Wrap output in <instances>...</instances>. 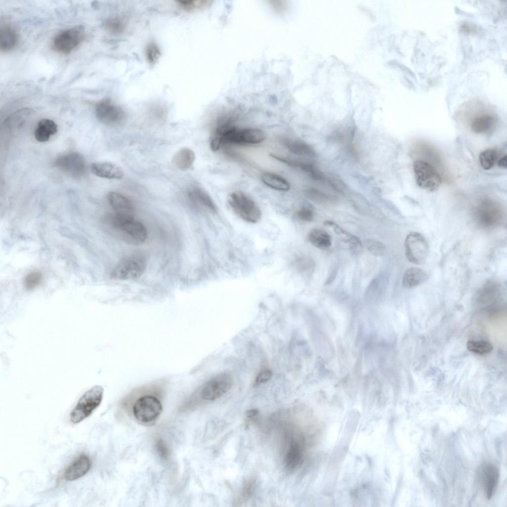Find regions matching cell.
Returning a JSON list of instances; mask_svg holds the SVG:
<instances>
[{"label": "cell", "mask_w": 507, "mask_h": 507, "mask_svg": "<svg viewBox=\"0 0 507 507\" xmlns=\"http://www.w3.org/2000/svg\"><path fill=\"white\" fill-rule=\"evenodd\" d=\"M476 222L481 227H495L502 222L504 212L500 205L491 200H485L480 203L474 210Z\"/></svg>", "instance_id": "obj_7"}, {"label": "cell", "mask_w": 507, "mask_h": 507, "mask_svg": "<svg viewBox=\"0 0 507 507\" xmlns=\"http://www.w3.org/2000/svg\"><path fill=\"white\" fill-rule=\"evenodd\" d=\"M57 132L56 124L52 120L44 118L38 122L35 129L34 136L38 142H45Z\"/></svg>", "instance_id": "obj_20"}, {"label": "cell", "mask_w": 507, "mask_h": 507, "mask_svg": "<svg viewBox=\"0 0 507 507\" xmlns=\"http://www.w3.org/2000/svg\"><path fill=\"white\" fill-rule=\"evenodd\" d=\"M145 53L147 59L151 64L155 63L161 55L160 50L158 47L153 42L148 45Z\"/></svg>", "instance_id": "obj_34"}, {"label": "cell", "mask_w": 507, "mask_h": 507, "mask_svg": "<svg viewBox=\"0 0 507 507\" xmlns=\"http://www.w3.org/2000/svg\"><path fill=\"white\" fill-rule=\"evenodd\" d=\"M55 164L61 171L74 178L83 176L86 171L84 158L77 152L61 156L56 160Z\"/></svg>", "instance_id": "obj_13"}, {"label": "cell", "mask_w": 507, "mask_h": 507, "mask_svg": "<svg viewBox=\"0 0 507 507\" xmlns=\"http://www.w3.org/2000/svg\"><path fill=\"white\" fill-rule=\"evenodd\" d=\"M105 222L112 232L128 244L139 245L147 239V231L145 226L134 216L113 213L105 218Z\"/></svg>", "instance_id": "obj_2"}, {"label": "cell", "mask_w": 507, "mask_h": 507, "mask_svg": "<svg viewBox=\"0 0 507 507\" xmlns=\"http://www.w3.org/2000/svg\"><path fill=\"white\" fill-rule=\"evenodd\" d=\"M271 375V371L269 369L261 370L257 374L255 380V383L259 384L267 381L270 378Z\"/></svg>", "instance_id": "obj_38"}, {"label": "cell", "mask_w": 507, "mask_h": 507, "mask_svg": "<svg viewBox=\"0 0 507 507\" xmlns=\"http://www.w3.org/2000/svg\"><path fill=\"white\" fill-rule=\"evenodd\" d=\"M266 138L264 131L256 128L238 129L233 126L222 136V145L257 144L263 142Z\"/></svg>", "instance_id": "obj_10"}, {"label": "cell", "mask_w": 507, "mask_h": 507, "mask_svg": "<svg viewBox=\"0 0 507 507\" xmlns=\"http://www.w3.org/2000/svg\"><path fill=\"white\" fill-rule=\"evenodd\" d=\"M262 181L272 189L286 191L290 189L288 181L282 176L272 172H265L261 175Z\"/></svg>", "instance_id": "obj_25"}, {"label": "cell", "mask_w": 507, "mask_h": 507, "mask_svg": "<svg viewBox=\"0 0 507 507\" xmlns=\"http://www.w3.org/2000/svg\"><path fill=\"white\" fill-rule=\"evenodd\" d=\"M108 202L115 213L127 216H134V207L131 202L117 192H110L107 195Z\"/></svg>", "instance_id": "obj_15"}, {"label": "cell", "mask_w": 507, "mask_h": 507, "mask_svg": "<svg viewBox=\"0 0 507 507\" xmlns=\"http://www.w3.org/2000/svg\"><path fill=\"white\" fill-rule=\"evenodd\" d=\"M210 2L209 0H179L178 1V5L183 11L189 12L206 7Z\"/></svg>", "instance_id": "obj_31"}, {"label": "cell", "mask_w": 507, "mask_h": 507, "mask_svg": "<svg viewBox=\"0 0 507 507\" xmlns=\"http://www.w3.org/2000/svg\"><path fill=\"white\" fill-rule=\"evenodd\" d=\"M270 156L276 160L282 162L291 167L299 168L307 173L310 177L315 180L323 179V175L319 170L317 169L312 164L299 160L282 157L274 154Z\"/></svg>", "instance_id": "obj_17"}, {"label": "cell", "mask_w": 507, "mask_h": 507, "mask_svg": "<svg viewBox=\"0 0 507 507\" xmlns=\"http://www.w3.org/2000/svg\"><path fill=\"white\" fill-rule=\"evenodd\" d=\"M413 171L415 181L419 187L430 192L439 189L442 183L441 177L430 163L417 160L413 163Z\"/></svg>", "instance_id": "obj_9"}, {"label": "cell", "mask_w": 507, "mask_h": 507, "mask_svg": "<svg viewBox=\"0 0 507 507\" xmlns=\"http://www.w3.org/2000/svg\"><path fill=\"white\" fill-rule=\"evenodd\" d=\"M483 485L485 493L487 499H490L493 496L497 486L499 471L493 465L489 464L483 468Z\"/></svg>", "instance_id": "obj_18"}, {"label": "cell", "mask_w": 507, "mask_h": 507, "mask_svg": "<svg viewBox=\"0 0 507 507\" xmlns=\"http://www.w3.org/2000/svg\"><path fill=\"white\" fill-rule=\"evenodd\" d=\"M17 42V36L15 31L8 27L0 30V48L2 51H8L13 49Z\"/></svg>", "instance_id": "obj_27"}, {"label": "cell", "mask_w": 507, "mask_h": 507, "mask_svg": "<svg viewBox=\"0 0 507 507\" xmlns=\"http://www.w3.org/2000/svg\"><path fill=\"white\" fill-rule=\"evenodd\" d=\"M498 152L496 150L489 149L482 152L479 155L481 167L485 170L492 168L498 162Z\"/></svg>", "instance_id": "obj_28"}, {"label": "cell", "mask_w": 507, "mask_h": 507, "mask_svg": "<svg viewBox=\"0 0 507 507\" xmlns=\"http://www.w3.org/2000/svg\"><path fill=\"white\" fill-rule=\"evenodd\" d=\"M146 265L147 260L143 255L133 254L123 259L116 265L110 277L121 280L136 279L143 274Z\"/></svg>", "instance_id": "obj_6"}, {"label": "cell", "mask_w": 507, "mask_h": 507, "mask_svg": "<svg viewBox=\"0 0 507 507\" xmlns=\"http://www.w3.org/2000/svg\"><path fill=\"white\" fill-rule=\"evenodd\" d=\"M258 410L255 409H252L247 411L246 415L248 419H254L258 415Z\"/></svg>", "instance_id": "obj_40"}, {"label": "cell", "mask_w": 507, "mask_h": 507, "mask_svg": "<svg viewBox=\"0 0 507 507\" xmlns=\"http://www.w3.org/2000/svg\"><path fill=\"white\" fill-rule=\"evenodd\" d=\"M227 201L234 212L244 221L256 223L260 220L261 212L259 208L243 192L236 191L230 193Z\"/></svg>", "instance_id": "obj_5"}, {"label": "cell", "mask_w": 507, "mask_h": 507, "mask_svg": "<svg viewBox=\"0 0 507 507\" xmlns=\"http://www.w3.org/2000/svg\"><path fill=\"white\" fill-rule=\"evenodd\" d=\"M156 449L160 456L166 459L169 455V450L166 444L162 440H159L156 443Z\"/></svg>", "instance_id": "obj_39"}, {"label": "cell", "mask_w": 507, "mask_h": 507, "mask_svg": "<svg viewBox=\"0 0 507 507\" xmlns=\"http://www.w3.org/2000/svg\"><path fill=\"white\" fill-rule=\"evenodd\" d=\"M95 114L101 122L106 125L120 124L126 117L124 110L109 99L102 100L96 104Z\"/></svg>", "instance_id": "obj_11"}, {"label": "cell", "mask_w": 507, "mask_h": 507, "mask_svg": "<svg viewBox=\"0 0 507 507\" xmlns=\"http://www.w3.org/2000/svg\"><path fill=\"white\" fill-rule=\"evenodd\" d=\"M166 384L164 381L149 384L136 390L138 395L132 406L135 418L143 423L155 421L162 411V406L156 393L161 391Z\"/></svg>", "instance_id": "obj_1"}, {"label": "cell", "mask_w": 507, "mask_h": 507, "mask_svg": "<svg viewBox=\"0 0 507 507\" xmlns=\"http://www.w3.org/2000/svg\"><path fill=\"white\" fill-rule=\"evenodd\" d=\"M296 217L300 220L306 222H310L314 218L313 211L309 208L303 207L296 213Z\"/></svg>", "instance_id": "obj_35"}, {"label": "cell", "mask_w": 507, "mask_h": 507, "mask_svg": "<svg viewBox=\"0 0 507 507\" xmlns=\"http://www.w3.org/2000/svg\"><path fill=\"white\" fill-rule=\"evenodd\" d=\"M255 485L256 480L254 478H251L245 482L237 499V506H242L251 499L255 489Z\"/></svg>", "instance_id": "obj_29"}, {"label": "cell", "mask_w": 507, "mask_h": 507, "mask_svg": "<svg viewBox=\"0 0 507 507\" xmlns=\"http://www.w3.org/2000/svg\"><path fill=\"white\" fill-rule=\"evenodd\" d=\"M507 155H505V156H504L503 157L501 158L499 160H498L497 162H498V165L500 167H503V168H507Z\"/></svg>", "instance_id": "obj_41"}, {"label": "cell", "mask_w": 507, "mask_h": 507, "mask_svg": "<svg viewBox=\"0 0 507 507\" xmlns=\"http://www.w3.org/2000/svg\"><path fill=\"white\" fill-rule=\"evenodd\" d=\"M308 239L312 245L321 250L327 249L331 246V237L326 231L320 228L311 229L308 233Z\"/></svg>", "instance_id": "obj_24"}, {"label": "cell", "mask_w": 507, "mask_h": 507, "mask_svg": "<svg viewBox=\"0 0 507 507\" xmlns=\"http://www.w3.org/2000/svg\"><path fill=\"white\" fill-rule=\"evenodd\" d=\"M84 34L81 28H73L57 34L53 39L54 50L62 53H68L76 48L83 39Z\"/></svg>", "instance_id": "obj_12"}, {"label": "cell", "mask_w": 507, "mask_h": 507, "mask_svg": "<svg viewBox=\"0 0 507 507\" xmlns=\"http://www.w3.org/2000/svg\"><path fill=\"white\" fill-rule=\"evenodd\" d=\"M306 195L310 199L315 201H326L328 200L327 196L316 189H310L306 191Z\"/></svg>", "instance_id": "obj_37"}, {"label": "cell", "mask_w": 507, "mask_h": 507, "mask_svg": "<svg viewBox=\"0 0 507 507\" xmlns=\"http://www.w3.org/2000/svg\"><path fill=\"white\" fill-rule=\"evenodd\" d=\"M405 254L407 260L414 264H423L429 252L428 242L420 233L412 232L409 233L405 241Z\"/></svg>", "instance_id": "obj_8"}, {"label": "cell", "mask_w": 507, "mask_h": 507, "mask_svg": "<svg viewBox=\"0 0 507 507\" xmlns=\"http://www.w3.org/2000/svg\"><path fill=\"white\" fill-rule=\"evenodd\" d=\"M91 460L88 456L82 454L65 469L64 476L67 481H74L85 475L90 469Z\"/></svg>", "instance_id": "obj_14"}, {"label": "cell", "mask_w": 507, "mask_h": 507, "mask_svg": "<svg viewBox=\"0 0 507 507\" xmlns=\"http://www.w3.org/2000/svg\"><path fill=\"white\" fill-rule=\"evenodd\" d=\"M42 281V273L38 271H34L26 276L24 279L23 285L25 289L31 290L38 286Z\"/></svg>", "instance_id": "obj_33"}, {"label": "cell", "mask_w": 507, "mask_h": 507, "mask_svg": "<svg viewBox=\"0 0 507 507\" xmlns=\"http://www.w3.org/2000/svg\"><path fill=\"white\" fill-rule=\"evenodd\" d=\"M497 121L490 114H484L475 118L471 123L472 131L478 134H487L494 131Z\"/></svg>", "instance_id": "obj_19"}, {"label": "cell", "mask_w": 507, "mask_h": 507, "mask_svg": "<svg viewBox=\"0 0 507 507\" xmlns=\"http://www.w3.org/2000/svg\"><path fill=\"white\" fill-rule=\"evenodd\" d=\"M103 26L109 33L118 35L124 32L125 24L120 19L116 17L109 18L103 22Z\"/></svg>", "instance_id": "obj_30"}, {"label": "cell", "mask_w": 507, "mask_h": 507, "mask_svg": "<svg viewBox=\"0 0 507 507\" xmlns=\"http://www.w3.org/2000/svg\"><path fill=\"white\" fill-rule=\"evenodd\" d=\"M367 247L370 252L377 255L382 254L384 251L383 244L375 240H369L367 242Z\"/></svg>", "instance_id": "obj_36"}, {"label": "cell", "mask_w": 507, "mask_h": 507, "mask_svg": "<svg viewBox=\"0 0 507 507\" xmlns=\"http://www.w3.org/2000/svg\"><path fill=\"white\" fill-rule=\"evenodd\" d=\"M467 348L469 351L478 354L484 355L490 353L492 351L493 347L488 342L470 340L467 343Z\"/></svg>", "instance_id": "obj_32"}, {"label": "cell", "mask_w": 507, "mask_h": 507, "mask_svg": "<svg viewBox=\"0 0 507 507\" xmlns=\"http://www.w3.org/2000/svg\"><path fill=\"white\" fill-rule=\"evenodd\" d=\"M103 394L101 386H95L86 391L79 399L70 414V421L78 423L89 417L101 404Z\"/></svg>", "instance_id": "obj_4"}, {"label": "cell", "mask_w": 507, "mask_h": 507, "mask_svg": "<svg viewBox=\"0 0 507 507\" xmlns=\"http://www.w3.org/2000/svg\"><path fill=\"white\" fill-rule=\"evenodd\" d=\"M427 279V274L422 269L418 267H411L404 273L402 284L407 289L415 288L423 283Z\"/></svg>", "instance_id": "obj_22"}, {"label": "cell", "mask_w": 507, "mask_h": 507, "mask_svg": "<svg viewBox=\"0 0 507 507\" xmlns=\"http://www.w3.org/2000/svg\"><path fill=\"white\" fill-rule=\"evenodd\" d=\"M285 147L291 152L299 155L313 156L314 150L308 145L300 141L285 139L283 140Z\"/></svg>", "instance_id": "obj_26"}, {"label": "cell", "mask_w": 507, "mask_h": 507, "mask_svg": "<svg viewBox=\"0 0 507 507\" xmlns=\"http://www.w3.org/2000/svg\"><path fill=\"white\" fill-rule=\"evenodd\" d=\"M190 198L197 205L214 213L217 212V207L214 203L203 189L194 187L188 193Z\"/></svg>", "instance_id": "obj_21"}, {"label": "cell", "mask_w": 507, "mask_h": 507, "mask_svg": "<svg viewBox=\"0 0 507 507\" xmlns=\"http://www.w3.org/2000/svg\"><path fill=\"white\" fill-rule=\"evenodd\" d=\"M91 170L94 175L108 179H120L124 175L123 171L120 167L109 162L93 163Z\"/></svg>", "instance_id": "obj_16"}, {"label": "cell", "mask_w": 507, "mask_h": 507, "mask_svg": "<svg viewBox=\"0 0 507 507\" xmlns=\"http://www.w3.org/2000/svg\"><path fill=\"white\" fill-rule=\"evenodd\" d=\"M232 384L231 376L227 373H221L205 382L196 390L191 398L193 400L213 401L229 391Z\"/></svg>", "instance_id": "obj_3"}, {"label": "cell", "mask_w": 507, "mask_h": 507, "mask_svg": "<svg viewBox=\"0 0 507 507\" xmlns=\"http://www.w3.org/2000/svg\"><path fill=\"white\" fill-rule=\"evenodd\" d=\"M195 159L194 152L189 148H183L174 154L172 158V163L177 168L186 170L191 167Z\"/></svg>", "instance_id": "obj_23"}]
</instances>
